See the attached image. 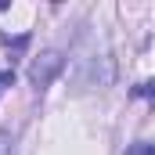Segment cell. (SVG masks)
<instances>
[{
    "mask_svg": "<svg viewBox=\"0 0 155 155\" xmlns=\"http://www.w3.org/2000/svg\"><path fill=\"white\" fill-rule=\"evenodd\" d=\"M4 87H15V72L11 69H0V94H4Z\"/></svg>",
    "mask_w": 155,
    "mask_h": 155,
    "instance_id": "obj_4",
    "label": "cell"
},
{
    "mask_svg": "<svg viewBox=\"0 0 155 155\" xmlns=\"http://www.w3.org/2000/svg\"><path fill=\"white\" fill-rule=\"evenodd\" d=\"M61 69H65V58L58 51H43L36 61H33V69H29V79H33L36 90H43V87H51V79L58 76Z\"/></svg>",
    "mask_w": 155,
    "mask_h": 155,
    "instance_id": "obj_1",
    "label": "cell"
},
{
    "mask_svg": "<svg viewBox=\"0 0 155 155\" xmlns=\"http://www.w3.org/2000/svg\"><path fill=\"white\" fill-rule=\"evenodd\" d=\"M0 155H15V137L7 130H0Z\"/></svg>",
    "mask_w": 155,
    "mask_h": 155,
    "instance_id": "obj_2",
    "label": "cell"
},
{
    "mask_svg": "<svg viewBox=\"0 0 155 155\" xmlns=\"http://www.w3.org/2000/svg\"><path fill=\"white\" fill-rule=\"evenodd\" d=\"M126 155H155V148L148 144V141H137L134 148H126Z\"/></svg>",
    "mask_w": 155,
    "mask_h": 155,
    "instance_id": "obj_3",
    "label": "cell"
}]
</instances>
